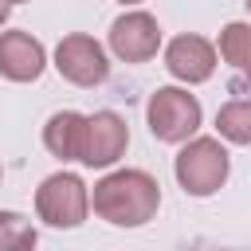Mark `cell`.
I'll use <instances>...</instances> for the list:
<instances>
[{"label":"cell","mask_w":251,"mask_h":251,"mask_svg":"<svg viewBox=\"0 0 251 251\" xmlns=\"http://www.w3.org/2000/svg\"><path fill=\"white\" fill-rule=\"evenodd\" d=\"M47 67V51L27 31H0V75L8 82H35Z\"/></svg>","instance_id":"9c48e42d"},{"label":"cell","mask_w":251,"mask_h":251,"mask_svg":"<svg viewBox=\"0 0 251 251\" xmlns=\"http://www.w3.org/2000/svg\"><path fill=\"white\" fill-rule=\"evenodd\" d=\"M8 12H12V0H0V24L8 20Z\"/></svg>","instance_id":"5bb4252c"},{"label":"cell","mask_w":251,"mask_h":251,"mask_svg":"<svg viewBox=\"0 0 251 251\" xmlns=\"http://www.w3.org/2000/svg\"><path fill=\"white\" fill-rule=\"evenodd\" d=\"M220 55H224V63L231 67V75H235V90H247L251 86V24H227L224 31H220Z\"/></svg>","instance_id":"8fae6325"},{"label":"cell","mask_w":251,"mask_h":251,"mask_svg":"<svg viewBox=\"0 0 251 251\" xmlns=\"http://www.w3.org/2000/svg\"><path fill=\"white\" fill-rule=\"evenodd\" d=\"M173 173H176V180L188 196H212V192L224 188V180L231 173V157L220 145V137H192L176 153Z\"/></svg>","instance_id":"7a4b0ae2"},{"label":"cell","mask_w":251,"mask_h":251,"mask_svg":"<svg viewBox=\"0 0 251 251\" xmlns=\"http://www.w3.org/2000/svg\"><path fill=\"white\" fill-rule=\"evenodd\" d=\"M165 71L188 86L196 82H208L212 71H216V47L204 39V35H176L169 47H165Z\"/></svg>","instance_id":"ba28073f"},{"label":"cell","mask_w":251,"mask_h":251,"mask_svg":"<svg viewBox=\"0 0 251 251\" xmlns=\"http://www.w3.org/2000/svg\"><path fill=\"white\" fill-rule=\"evenodd\" d=\"M90 208L114 227H141L161 208V184L145 169H118L94 184Z\"/></svg>","instance_id":"6da1fadb"},{"label":"cell","mask_w":251,"mask_h":251,"mask_svg":"<svg viewBox=\"0 0 251 251\" xmlns=\"http://www.w3.org/2000/svg\"><path fill=\"white\" fill-rule=\"evenodd\" d=\"M12 4H24V0H12Z\"/></svg>","instance_id":"e0dca14e"},{"label":"cell","mask_w":251,"mask_h":251,"mask_svg":"<svg viewBox=\"0 0 251 251\" xmlns=\"http://www.w3.org/2000/svg\"><path fill=\"white\" fill-rule=\"evenodd\" d=\"M129 145V126L114 110L86 114V141H82V165L90 169H110Z\"/></svg>","instance_id":"52a82bcc"},{"label":"cell","mask_w":251,"mask_h":251,"mask_svg":"<svg viewBox=\"0 0 251 251\" xmlns=\"http://www.w3.org/2000/svg\"><path fill=\"white\" fill-rule=\"evenodd\" d=\"M55 71L67 82H75V86H98V82H106L110 63H106V51H102L98 39L75 31V35L59 39V47H55Z\"/></svg>","instance_id":"5b68a950"},{"label":"cell","mask_w":251,"mask_h":251,"mask_svg":"<svg viewBox=\"0 0 251 251\" xmlns=\"http://www.w3.org/2000/svg\"><path fill=\"white\" fill-rule=\"evenodd\" d=\"M157 47H161L157 16H149V12H122L110 24V51L122 63H145V59L157 55Z\"/></svg>","instance_id":"8992f818"},{"label":"cell","mask_w":251,"mask_h":251,"mask_svg":"<svg viewBox=\"0 0 251 251\" xmlns=\"http://www.w3.org/2000/svg\"><path fill=\"white\" fill-rule=\"evenodd\" d=\"M216 129L231 145H251V98H231L216 114Z\"/></svg>","instance_id":"7c38bea8"},{"label":"cell","mask_w":251,"mask_h":251,"mask_svg":"<svg viewBox=\"0 0 251 251\" xmlns=\"http://www.w3.org/2000/svg\"><path fill=\"white\" fill-rule=\"evenodd\" d=\"M35 243L39 231L31 227V220H24L20 212H0V251H24Z\"/></svg>","instance_id":"4fadbf2b"},{"label":"cell","mask_w":251,"mask_h":251,"mask_svg":"<svg viewBox=\"0 0 251 251\" xmlns=\"http://www.w3.org/2000/svg\"><path fill=\"white\" fill-rule=\"evenodd\" d=\"M145 118H149V133L157 141H169V145H180L188 141L196 129H200V102L196 94L180 90V86H157L149 106H145Z\"/></svg>","instance_id":"3957f363"},{"label":"cell","mask_w":251,"mask_h":251,"mask_svg":"<svg viewBox=\"0 0 251 251\" xmlns=\"http://www.w3.org/2000/svg\"><path fill=\"white\" fill-rule=\"evenodd\" d=\"M35 212L47 227H78L90 212V192L75 173H51L35 188Z\"/></svg>","instance_id":"277c9868"},{"label":"cell","mask_w":251,"mask_h":251,"mask_svg":"<svg viewBox=\"0 0 251 251\" xmlns=\"http://www.w3.org/2000/svg\"><path fill=\"white\" fill-rule=\"evenodd\" d=\"M82 141H86V114L78 110H59L43 126V145L59 161H82Z\"/></svg>","instance_id":"30bf717a"},{"label":"cell","mask_w":251,"mask_h":251,"mask_svg":"<svg viewBox=\"0 0 251 251\" xmlns=\"http://www.w3.org/2000/svg\"><path fill=\"white\" fill-rule=\"evenodd\" d=\"M122 4H137V0H122Z\"/></svg>","instance_id":"9a60e30c"},{"label":"cell","mask_w":251,"mask_h":251,"mask_svg":"<svg viewBox=\"0 0 251 251\" xmlns=\"http://www.w3.org/2000/svg\"><path fill=\"white\" fill-rule=\"evenodd\" d=\"M243 4H247V12H251V0H243Z\"/></svg>","instance_id":"2e32d148"}]
</instances>
